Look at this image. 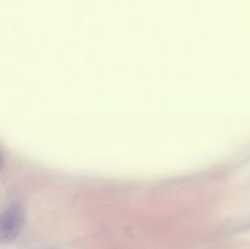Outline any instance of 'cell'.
Here are the masks:
<instances>
[{"instance_id":"1","label":"cell","mask_w":250,"mask_h":249,"mask_svg":"<svg viewBox=\"0 0 250 249\" xmlns=\"http://www.w3.org/2000/svg\"><path fill=\"white\" fill-rule=\"evenodd\" d=\"M24 224V207L12 203L0 212V247L12 243L21 233Z\"/></svg>"},{"instance_id":"2","label":"cell","mask_w":250,"mask_h":249,"mask_svg":"<svg viewBox=\"0 0 250 249\" xmlns=\"http://www.w3.org/2000/svg\"><path fill=\"white\" fill-rule=\"evenodd\" d=\"M0 166H1V156H0Z\"/></svg>"}]
</instances>
